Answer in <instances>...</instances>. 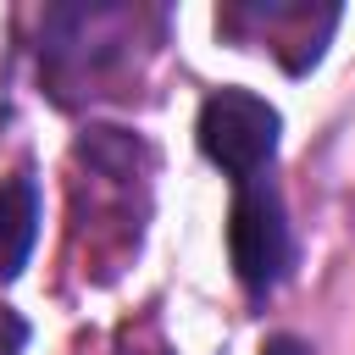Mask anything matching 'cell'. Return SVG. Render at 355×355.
Listing matches in <instances>:
<instances>
[{
    "label": "cell",
    "mask_w": 355,
    "mask_h": 355,
    "mask_svg": "<svg viewBox=\"0 0 355 355\" xmlns=\"http://www.w3.org/2000/svg\"><path fill=\"white\" fill-rule=\"evenodd\" d=\"M33 239H39V183L17 172L0 183V283L22 277Z\"/></svg>",
    "instance_id": "3"
},
{
    "label": "cell",
    "mask_w": 355,
    "mask_h": 355,
    "mask_svg": "<svg viewBox=\"0 0 355 355\" xmlns=\"http://www.w3.org/2000/svg\"><path fill=\"white\" fill-rule=\"evenodd\" d=\"M227 261L233 277L250 294H272L294 261V239H288V216L283 200L266 178L233 183V205H227Z\"/></svg>",
    "instance_id": "2"
},
{
    "label": "cell",
    "mask_w": 355,
    "mask_h": 355,
    "mask_svg": "<svg viewBox=\"0 0 355 355\" xmlns=\"http://www.w3.org/2000/svg\"><path fill=\"white\" fill-rule=\"evenodd\" d=\"M277 128H283V116L261 94H250V89H216L200 105L194 139H200V150H205L211 166H222L233 183H250V178H261L272 166Z\"/></svg>",
    "instance_id": "1"
},
{
    "label": "cell",
    "mask_w": 355,
    "mask_h": 355,
    "mask_svg": "<svg viewBox=\"0 0 355 355\" xmlns=\"http://www.w3.org/2000/svg\"><path fill=\"white\" fill-rule=\"evenodd\" d=\"M261 355H311V344L305 338H294V333H277V338H266V349Z\"/></svg>",
    "instance_id": "4"
},
{
    "label": "cell",
    "mask_w": 355,
    "mask_h": 355,
    "mask_svg": "<svg viewBox=\"0 0 355 355\" xmlns=\"http://www.w3.org/2000/svg\"><path fill=\"white\" fill-rule=\"evenodd\" d=\"M122 355H172V349H166V344H161L155 333H150V349H133V338L122 333Z\"/></svg>",
    "instance_id": "5"
}]
</instances>
